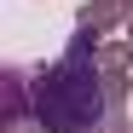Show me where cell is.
I'll list each match as a JSON object with an SVG mask.
<instances>
[{
  "label": "cell",
  "instance_id": "obj_1",
  "mask_svg": "<svg viewBox=\"0 0 133 133\" xmlns=\"http://www.w3.org/2000/svg\"><path fill=\"white\" fill-rule=\"evenodd\" d=\"M98 29L75 23L70 46L52 70H41L35 87V116L46 133H81V127H98L110 122V98H104V70H98Z\"/></svg>",
  "mask_w": 133,
  "mask_h": 133
},
{
  "label": "cell",
  "instance_id": "obj_2",
  "mask_svg": "<svg viewBox=\"0 0 133 133\" xmlns=\"http://www.w3.org/2000/svg\"><path fill=\"white\" fill-rule=\"evenodd\" d=\"M127 12H133V0H87V6H81V17H75V23H87V29H122L127 23Z\"/></svg>",
  "mask_w": 133,
  "mask_h": 133
},
{
  "label": "cell",
  "instance_id": "obj_3",
  "mask_svg": "<svg viewBox=\"0 0 133 133\" xmlns=\"http://www.w3.org/2000/svg\"><path fill=\"white\" fill-rule=\"evenodd\" d=\"M98 70H133V41H98Z\"/></svg>",
  "mask_w": 133,
  "mask_h": 133
},
{
  "label": "cell",
  "instance_id": "obj_4",
  "mask_svg": "<svg viewBox=\"0 0 133 133\" xmlns=\"http://www.w3.org/2000/svg\"><path fill=\"white\" fill-rule=\"evenodd\" d=\"M81 133H116V127H110V122H98V127H81Z\"/></svg>",
  "mask_w": 133,
  "mask_h": 133
},
{
  "label": "cell",
  "instance_id": "obj_5",
  "mask_svg": "<svg viewBox=\"0 0 133 133\" xmlns=\"http://www.w3.org/2000/svg\"><path fill=\"white\" fill-rule=\"evenodd\" d=\"M122 35H127V41H133V12H127V23H122Z\"/></svg>",
  "mask_w": 133,
  "mask_h": 133
}]
</instances>
